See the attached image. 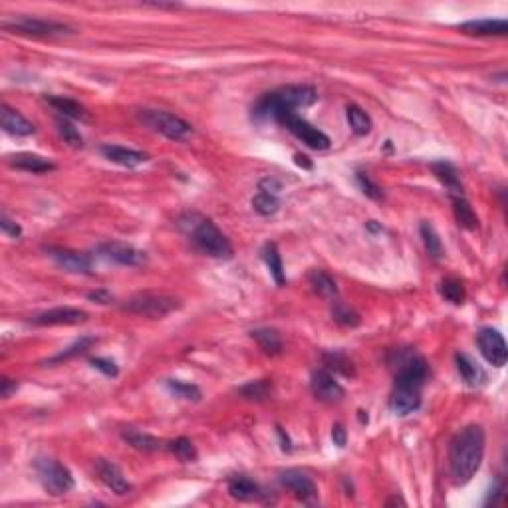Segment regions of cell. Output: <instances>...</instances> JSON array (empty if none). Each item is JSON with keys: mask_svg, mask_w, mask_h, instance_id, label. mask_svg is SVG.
<instances>
[{"mask_svg": "<svg viewBox=\"0 0 508 508\" xmlns=\"http://www.w3.org/2000/svg\"><path fill=\"white\" fill-rule=\"evenodd\" d=\"M484 429L481 425H467L455 435L449 447V471L455 484H465L479 471L484 457Z\"/></svg>", "mask_w": 508, "mask_h": 508, "instance_id": "obj_1", "label": "cell"}, {"mask_svg": "<svg viewBox=\"0 0 508 508\" xmlns=\"http://www.w3.org/2000/svg\"><path fill=\"white\" fill-rule=\"evenodd\" d=\"M179 227L191 237L195 247L203 254L211 256V259H232V254H234L232 244L211 219H204L197 213H189L179 221Z\"/></svg>", "mask_w": 508, "mask_h": 508, "instance_id": "obj_2", "label": "cell"}, {"mask_svg": "<svg viewBox=\"0 0 508 508\" xmlns=\"http://www.w3.org/2000/svg\"><path fill=\"white\" fill-rule=\"evenodd\" d=\"M318 102V92L312 85H286L276 92L264 93L252 108L256 118H274L284 111H294L300 108H310Z\"/></svg>", "mask_w": 508, "mask_h": 508, "instance_id": "obj_3", "label": "cell"}, {"mask_svg": "<svg viewBox=\"0 0 508 508\" xmlns=\"http://www.w3.org/2000/svg\"><path fill=\"white\" fill-rule=\"evenodd\" d=\"M138 118L145 128L165 135L167 139H173V141H185L193 135V125L169 111L145 108V110L138 111Z\"/></svg>", "mask_w": 508, "mask_h": 508, "instance_id": "obj_4", "label": "cell"}, {"mask_svg": "<svg viewBox=\"0 0 508 508\" xmlns=\"http://www.w3.org/2000/svg\"><path fill=\"white\" fill-rule=\"evenodd\" d=\"M181 308V302L173 298V296L167 294H135L131 296L130 300L123 304V310L130 312V314L135 316H143V318H153V320H159V318H165L171 312H175Z\"/></svg>", "mask_w": 508, "mask_h": 508, "instance_id": "obj_5", "label": "cell"}, {"mask_svg": "<svg viewBox=\"0 0 508 508\" xmlns=\"http://www.w3.org/2000/svg\"><path fill=\"white\" fill-rule=\"evenodd\" d=\"M34 469H36L38 481L42 482V487H44L48 494L62 497V494L74 489V477H72V472L68 471L62 462L42 457V459L34 461Z\"/></svg>", "mask_w": 508, "mask_h": 508, "instance_id": "obj_6", "label": "cell"}, {"mask_svg": "<svg viewBox=\"0 0 508 508\" xmlns=\"http://www.w3.org/2000/svg\"><path fill=\"white\" fill-rule=\"evenodd\" d=\"M278 123H282L294 138H298L304 145H308L310 149L316 151H323V149L330 147V138L320 131L318 128H314L312 123H308L306 120H302L300 115H296V111H284V113H278L276 115Z\"/></svg>", "mask_w": 508, "mask_h": 508, "instance_id": "obj_7", "label": "cell"}, {"mask_svg": "<svg viewBox=\"0 0 508 508\" xmlns=\"http://www.w3.org/2000/svg\"><path fill=\"white\" fill-rule=\"evenodd\" d=\"M391 363L395 368V381L398 383H411L417 388H423V383L429 378L427 361L413 350L395 351V360Z\"/></svg>", "mask_w": 508, "mask_h": 508, "instance_id": "obj_8", "label": "cell"}, {"mask_svg": "<svg viewBox=\"0 0 508 508\" xmlns=\"http://www.w3.org/2000/svg\"><path fill=\"white\" fill-rule=\"evenodd\" d=\"M2 26L6 28V30H12V32L30 34V36H62V34H70L72 32V28L64 24V22L32 19V16H19V19L4 20Z\"/></svg>", "mask_w": 508, "mask_h": 508, "instance_id": "obj_9", "label": "cell"}, {"mask_svg": "<svg viewBox=\"0 0 508 508\" xmlns=\"http://www.w3.org/2000/svg\"><path fill=\"white\" fill-rule=\"evenodd\" d=\"M280 484L286 490H290L296 499L302 500L306 504H312L318 499V487L312 481L310 475H306L300 469H286L280 472Z\"/></svg>", "mask_w": 508, "mask_h": 508, "instance_id": "obj_10", "label": "cell"}, {"mask_svg": "<svg viewBox=\"0 0 508 508\" xmlns=\"http://www.w3.org/2000/svg\"><path fill=\"white\" fill-rule=\"evenodd\" d=\"M477 343L481 348V353L484 356V360L492 363L494 368H502L508 360L507 342L502 338V333L492 330V328H482L481 332L477 333Z\"/></svg>", "mask_w": 508, "mask_h": 508, "instance_id": "obj_11", "label": "cell"}, {"mask_svg": "<svg viewBox=\"0 0 508 508\" xmlns=\"http://www.w3.org/2000/svg\"><path fill=\"white\" fill-rule=\"evenodd\" d=\"M100 254L121 266H143L147 262V254L143 250L125 242H105L100 247Z\"/></svg>", "mask_w": 508, "mask_h": 508, "instance_id": "obj_12", "label": "cell"}, {"mask_svg": "<svg viewBox=\"0 0 508 508\" xmlns=\"http://www.w3.org/2000/svg\"><path fill=\"white\" fill-rule=\"evenodd\" d=\"M32 322L36 326H78V323L88 322V312H83L80 308L60 306V308H52L34 316Z\"/></svg>", "mask_w": 508, "mask_h": 508, "instance_id": "obj_13", "label": "cell"}, {"mask_svg": "<svg viewBox=\"0 0 508 508\" xmlns=\"http://www.w3.org/2000/svg\"><path fill=\"white\" fill-rule=\"evenodd\" d=\"M95 472H98L100 481H102L113 494L125 497V494H130L131 492V482L125 479V475L121 472V469L115 462L108 461V459H98V461H95Z\"/></svg>", "mask_w": 508, "mask_h": 508, "instance_id": "obj_14", "label": "cell"}, {"mask_svg": "<svg viewBox=\"0 0 508 508\" xmlns=\"http://www.w3.org/2000/svg\"><path fill=\"white\" fill-rule=\"evenodd\" d=\"M48 256L54 260L58 266L64 268L68 272H74V274H88L92 270V259L83 252L52 247V249H48Z\"/></svg>", "mask_w": 508, "mask_h": 508, "instance_id": "obj_15", "label": "cell"}, {"mask_svg": "<svg viewBox=\"0 0 508 508\" xmlns=\"http://www.w3.org/2000/svg\"><path fill=\"white\" fill-rule=\"evenodd\" d=\"M310 388H312V393L316 398L320 401H326V403H338L346 395L340 381H336L332 373L326 370L316 371L312 375V381H310Z\"/></svg>", "mask_w": 508, "mask_h": 508, "instance_id": "obj_16", "label": "cell"}, {"mask_svg": "<svg viewBox=\"0 0 508 508\" xmlns=\"http://www.w3.org/2000/svg\"><path fill=\"white\" fill-rule=\"evenodd\" d=\"M421 407V388L411 383H398L391 393V409L398 415H409Z\"/></svg>", "mask_w": 508, "mask_h": 508, "instance_id": "obj_17", "label": "cell"}, {"mask_svg": "<svg viewBox=\"0 0 508 508\" xmlns=\"http://www.w3.org/2000/svg\"><path fill=\"white\" fill-rule=\"evenodd\" d=\"M0 125L2 130L10 133V135H16V138H26V135H34L36 128L32 121H28L19 110L10 108L6 103L0 105Z\"/></svg>", "mask_w": 508, "mask_h": 508, "instance_id": "obj_18", "label": "cell"}, {"mask_svg": "<svg viewBox=\"0 0 508 508\" xmlns=\"http://www.w3.org/2000/svg\"><path fill=\"white\" fill-rule=\"evenodd\" d=\"M102 155L111 163L128 167V169L143 165V163H147L149 159L147 153H143V151L121 147V145H102Z\"/></svg>", "mask_w": 508, "mask_h": 508, "instance_id": "obj_19", "label": "cell"}, {"mask_svg": "<svg viewBox=\"0 0 508 508\" xmlns=\"http://www.w3.org/2000/svg\"><path fill=\"white\" fill-rule=\"evenodd\" d=\"M465 34L472 36H504L508 32L507 20L502 19H479L462 22L459 26Z\"/></svg>", "mask_w": 508, "mask_h": 508, "instance_id": "obj_20", "label": "cell"}, {"mask_svg": "<svg viewBox=\"0 0 508 508\" xmlns=\"http://www.w3.org/2000/svg\"><path fill=\"white\" fill-rule=\"evenodd\" d=\"M9 163L14 169L20 171H28V173H48V171H54L56 165L50 159L36 155V153H16V155H10Z\"/></svg>", "mask_w": 508, "mask_h": 508, "instance_id": "obj_21", "label": "cell"}, {"mask_svg": "<svg viewBox=\"0 0 508 508\" xmlns=\"http://www.w3.org/2000/svg\"><path fill=\"white\" fill-rule=\"evenodd\" d=\"M455 363H457V371L462 378V381L471 388H477L487 381V373L482 370L481 366L475 360H471L467 353H457L455 356Z\"/></svg>", "mask_w": 508, "mask_h": 508, "instance_id": "obj_22", "label": "cell"}, {"mask_svg": "<svg viewBox=\"0 0 508 508\" xmlns=\"http://www.w3.org/2000/svg\"><path fill=\"white\" fill-rule=\"evenodd\" d=\"M431 171H433L435 177L443 183L445 189L451 193V197H462L461 177H459L457 169H455L451 163H447V161H437V163L431 165Z\"/></svg>", "mask_w": 508, "mask_h": 508, "instance_id": "obj_23", "label": "cell"}, {"mask_svg": "<svg viewBox=\"0 0 508 508\" xmlns=\"http://www.w3.org/2000/svg\"><path fill=\"white\" fill-rule=\"evenodd\" d=\"M262 259H264V262H266L268 272H270V276L274 278L276 286H280V288L284 286V284H286V272H284L282 256H280L278 247L274 244V242H268V244H264V249H262Z\"/></svg>", "mask_w": 508, "mask_h": 508, "instance_id": "obj_24", "label": "cell"}, {"mask_svg": "<svg viewBox=\"0 0 508 508\" xmlns=\"http://www.w3.org/2000/svg\"><path fill=\"white\" fill-rule=\"evenodd\" d=\"M44 100L60 115H64L66 120H85V110L76 100H70V98H64V95H46Z\"/></svg>", "mask_w": 508, "mask_h": 508, "instance_id": "obj_25", "label": "cell"}, {"mask_svg": "<svg viewBox=\"0 0 508 508\" xmlns=\"http://www.w3.org/2000/svg\"><path fill=\"white\" fill-rule=\"evenodd\" d=\"M250 338L259 343L260 350L268 353V356H278L282 351V338L276 330L272 328H259V330H252Z\"/></svg>", "mask_w": 508, "mask_h": 508, "instance_id": "obj_26", "label": "cell"}, {"mask_svg": "<svg viewBox=\"0 0 508 508\" xmlns=\"http://www.w3.org/2000/svg\"><path fill=\"white\" fill-rule=\"evenodd\" d=\"M453 213L455 219L459 222V227L467 231H477L479 229V217L475 213V209L465 197H453Z\"/></svg>", "mask_w": 508, "mask_h": 508, "instance_id": "obj_27", "label": "cell"}, {"mask_svg": "<svg viewBox=\"0 0 508 508\" xmlns=\"http://www.w3.org/2000/svg\"><path fill=\"white\" fill-rule=\"evenodd\" d=\"M308 282L310 286L314 288V292L322 298H328V300H333L338 298V284L328 272L323 270H312L310 276H308Z\"/></svg>", "mask_w": 508, "mask_h": 508, "instance_id": "obj_28", "label": "cell"}, {"mask_svg": "<svg viewBox=\"0 0 508 508\" xmlns=\"http://www.w3.org/2000/svg\"><path fill=\"white\" fill-rule=\"evenodd\" d=\"M229 492H231L232 499L237 500H254L259 499L260 487L256 482L249 479V477H234L229 481Z\"/></svg>", "mask_w": 508, "mask_h": 508, "instance_id": "obj_29", "label": "cell"}, {"mask_svg": "<svg viewBox=\"0 0 508 508\" xmlns=\"http://www.w3.org/2000/svg\"><path fill=\"white\" fill-rule=\"evenodd\" d=\"M121 437L128 441V443L133 447V449H138V451H145V453H151V451H157V449H161V441H159L157 437H153V435L149 433H141V431H138V429H133V427H128L123 433H121Z\"/></svg>", "mask_w": 508, "mask_h": 508, "instance_id": "obj_30", "label": "cell"}, {"mask_svg": "<svg viewBox=\"0 0 508 508\" xmlns=\"http://www.w3.org/2000/svg\"><path fill=\"white\" fill-rule=\"evenodd\" d=\"M346 118H348V123H350L351 131L356 135H368L373 128V121L371 118L361 110L360 105H348L346 110Z\"/></svg>", "mask_w": 508, "mask_h": 508, "instance_id": "obj_31", "label": "cell"}, {"mask_svg": "<svg viewBox=\"0 0 508 508\" xmlns=\"http://www.w3.org/2000/svg\"><path fill=\"white\" fill-rule=\"evenodd\" d=\"M419 232H421V239H423V244H425L427 252L433 256L435 260H439L443 256V242L439 239V234L435 231V227L431 222H421L419 227Z\"/></svg>", "mask_w": 508, "mask_h": 508, "instance_id": "obj_32", "label": "cell"}, {"mask_svg": "<svg viewBox=\"0 0 508 508\" xmlns=\"http://www.w3.org/2000/svg\"><path fill=\"white\" fill-rule=\"evenodd\" d=\"M439 292H441V296H443L447 302H451V304L455 306L462 304L465 298H467L465 286H462L461 280H457V278H445V280H441Z\"/></svg>", "mask_w": 508, "mask_h": 508, "instance_id": "obj_33", "label": "cell"}, {"mask_svg": "<svg viewBox=\"0 0 508 508\" xmlns=\"http://www.w3.org/2000/svg\"><path fill=\"white\" fill-rule=\"evenodd\" d=\"M241 395L249 401H266L272 395V383L268 379H256L241 388Z\"/></svg>", "mask_w": 508, "mask_h": 508, "instance_id": "obj_34", "label": "cell"}, {"mask_svg": "<svg viewBox=\"0 0 508 508\" xmlns=\"http://www.w3.org/2000/svg\"><path fill=\"white\" fill-rule=\"evenodd\" d=\"M167 449L175 455L181 462H195L197 459H199L197 447H195L193 441L187 439V437H179V439H175V441H171V443L167 445Z\"/></svg>", "mask_w": 508, "mask_h": 508, "instance_id": "obj_35", "label": "cell"}, {"mask_svg": "<svg viewBox=\"0 0 508 508\" xmlns=\"http://www.w3.org/2000/svg\"><path fill=\"white\" fill-rule=\"evenodd\" d=\"M332 318L333 322H338L340 326H346V328H356V326L360 323V314H358L351 306L343 304L340 300L333 302Z\"/></svg>", "mask_w": 508, "mask_h": 508, "instance_id": "obj_36", "label": "cell"}, {"mask_svg": "<svg viewBox=\"0 0 508 508\" xmlns=\"http://www.w3.org/2000/svg\"><path fill=\"white\" fill-rule=\"evenodd\" d=\"M167 388L179 399L201 401V389L197 388L195 383H185V381H179V379H169V381H167Z\"/></svg>", "mask_w": 508, "mask_h": 508, "instance_id": "obj_37", "label": "cell"}, {"mask_svg": "<svg viewBox=\"0 0 508 508\" xmlns=\"http://www.w3.org/2000/svg\"><path fill=\"white\" fill-rule=\"evenodd\" d=\"M93 343H95V338H90V336H85V338H80V340L72 343L70 348H66V350L60 351L58 356H54V358H50V360H48V363H60V361L72 360V358H76V356H80V353H83V351L90 350Z\"/></svg>", "mask_w": 508, "mask_h": 508, "instance_id": "obj_38", "label": "cell"}, {"mask_svg": "<svg viewBox=\"0 0 508 508\" xmlns=\"http://www.w3.org/2000/svg\"><path fill=\"white\" fill-rule=\"evenodd\" d=\"M252 209L259 214H262V217H270V214L278 213L280 201L276 199V195L262 193V191H260L259 195L252 197Z\"/></svg>", "mask_w": 508, "mask_h": 508, "instance_id": "obj_39", "label": "cell"}, {"mask_svg": "<svg viewBox=\"0 0 508 508\" xmlns=\"http://www.w3.org/2000/svg\"><path fill=\"white\" fill-rule=\"evenodd\" d=\"M326 363H328V368L330 370H336L340 371L342 375H346V378H353L356 375V370H353V363H351V360L346 356V353H340V351H332V353H326Z\"/></svg>", "mask_w": 508, "mask_h": 508, "instance_id": "obj_40", "label": "cell"}, {"mask_svg": "<svg viewBox=\"0 0 508 508\" xmlns=\"http://www.w3.org/2000/svg\"><path fill=\"white\" fill-rule=\"evenodd\" d=\"M56 125H58V131H60V135H62V139H64L68 145H72V147H82L83 138L80 135V131L76 130L74 125L70 123V120L62 118V120L56 121Z\"/></svg>", "mask_w": 508, "mask_h": 508, "instance_id": "obj_41", "label": "cell"}, {"mask_svg": "<svg viewBox=\"0 0 508 508\" xmlns=\"http://www.w3.org/2000/svg\"><path fill=\"white\" fill-rule=\"evenodd\" d=\"M356 181H358V185H360L361 193L366 195V197H370L371 201H383V199H385L383 189H381L378 183H373L366 173H356Z\"/></svg>", "mask_w": 508, "mask_h": 508, "instance_id": "obj_42", "label": "cell"}, {"mask_svg": "<svg viewBox=\"0 0 508 508\" xmlns=\"http://www.w3.org/2000/svg\"><path fill=\"white\" fill-rule=\"evenodd\" d=\"M0 229H2V232H4L6 237H12V239H19L20 234H22V229H20L19 222L12 221L6 213H2V217H0Z\"/></svg>", "mask_w": 508, "mask_h": 508, "instance_id": "obj_43", "label": "cell"}, {"mask_svg": "<svg viewBox=\"0 0 508 508\" xmlns=\"http://www.w3.org/2000/svg\"><path fill=\"white\" fill-rule=\"evenodd\" d=\"M92 366L95 368V370L102 371L103 375H108V378H115V375L120 373L118 366H115L111 360H105V358H93Z\"/></svg>", "mask_w": 508, "mask_h": 508, "instance_id": "obj_44", "label": "cell"}, {"mask_svg": "<svg viewBox=\"0 0 508 508\" xmlns=\"http://www.w3.org/2000/svg\"><path fill=\"white\" fill-rule=\"evenodd\" d=\"M260 191L262 193H270V195H276L280 189H282V183L278 181V179H274V177H266V179H262L260 181Z\"/></svg>", "mask_w": 508, "mask_h": 508, "instance_id": "obj_45", "label": "cell"}, {"mask_svg": "<svg viewBox=\"0 0 508 508\" xmlns=\"http://www.w3.org/2000/svg\"><path fill=\"white\" fill-rule=\"evenodd\" d=\"M332 441L336 447H346V441H348V433H346V429H343L342 423H336V425L332 427Z\"/></svg>", "mask_w": 508, "mask_h": 508, "instance_id": "obj_46", "label": "cell"}, {"mask_svg": "<svg viewBox=\"0 0 508 508\" xmlns=\"http://www.w3.org/2000/svg\"><path fill=\"white\" fill-rule=\"evenodd\" d=\"M0 385H2V398L9 399L16 389H19V383H16V379H9V378H2V381H0Z\"/></svg>", "mask_w": 508, "mask_h": 508, "instance_id": "obj_47", "label": "cell"}, {"mask_svg": "<svg viewBox=\"0 0 508 508\" xmlns=\"http://www.w3.org/2000/svg\"><path fill=\"white\" fill-rule=\"evenodd\" d=\"M88 298L93 300V302H98V304H110L111 300H113V296H111L108 290H95V292H90Z\"/></svg>", "mask_w": 508, "mask_h": 508, "instance_id": "obj_48", "label": "cell"}, {"mask_svg": "<svg viewBox=\"0 0 508 508\" xmlns=\"http://www.w3.org/2000/svg\"><path fill=\"white\" fill-rule=\"evenodd\" d=\"M296 163L300 167H306V169H312V163L308 161V157H306V155H300V153H296Z\"/></svg>", "mask_w": 508, "mask_h": 508, "instance_id": "obj_49", "label": "cell"}, {"mask_svg": "<svg viewBox=\"0 0 508 508\" xmlns=\"http://www.w3.org/2000/svg\"><path fill=\"white\" fill-rule=\"evenodd\" d=\"M278 435H280V437H282V443H284V431H282V429H280V427H278ZM286 443H288V437H286ZM284 451H292V447H290V443L284 445Z\"/></svg>", "mask_w": 508, "mask_h": 508, "instance_id": "obj_50", "label": "cell"}, {"mask_svg": "<svg viewBox=\"0 0 508 508\" xmlns=\"http://www.w3.org/2000/svg\"><path fill=\"white\" fill-rule=\"evenodd\" d=\"M389 504H405V500H401V499H398V497H395V499L388 500V507H389Z\"/></svg>", "mask_w": 508, "mask_h": 508, "instance_id": "obj_51", "label": "cell"}]
</instances>
